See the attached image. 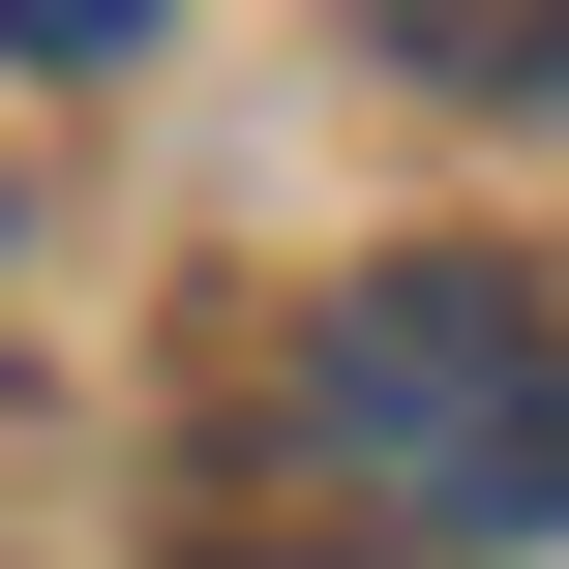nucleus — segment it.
Instances as JSON below:
<instances>
[{"label":"nucleus","instance_id":"obj_1","mask_svg":"<svg viewBox=\"0 0 569 569\" xmlns=\"http://www.w3.org/2000/svg\"><path fill=\"white\" fill-rule=\"evenodd\" d=\"M300 450H330L360 510H420V540H569V300L480 270V240L360 270V300L300 330Z\"/></svg>","mask_w":569,"mask_h":569},{"label":"nucleus","instance_id":"obj_3","mask_svg":"<svg viewBox=\"0 0 569 569\" xmlns=\"http://www.w3.org/2000/svg\"><path fill=\"white\" fill-rule=\"evenodd\" d=\"M180 0H0V60H150Z\"/></svg>","mask_w":569,"mask_h":569},{"label":"nucleus","instance_id":"obj_2","mask_svg":"<svg viewBox=\"0 0 569 569\" xmlns=\"http://www.w3.org/2000/svg\"><path fill=\"white\" fill-rule=\"evenodd\" d=\"M420 60L450 90H569V0H420Z\"/></svg>","mask_w":569,"mask_h":569}]
</instances>
